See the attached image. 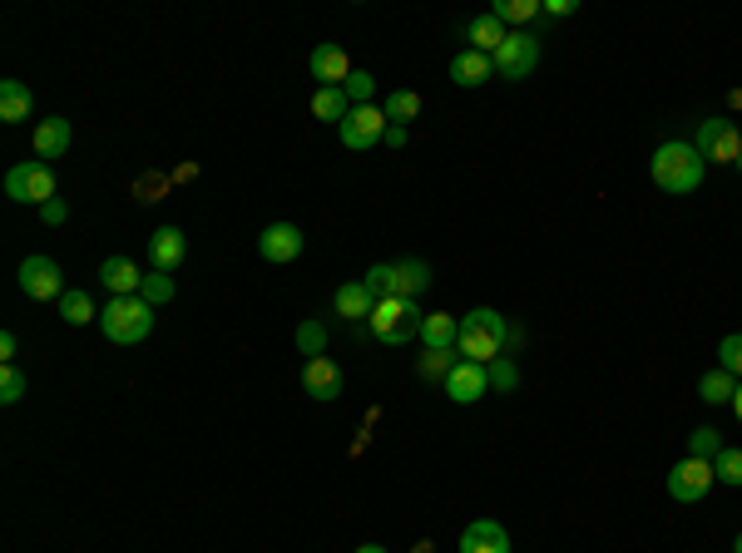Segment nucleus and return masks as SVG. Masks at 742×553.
<instances>
[{
    "label": "nucleus",
    "mask_w": 742,
    "mask_h": 553,
    "mask_svg": "<svg viewBox=\"0 0 742 553\" xmlns=\"http://www.w3.org/2000/svg\"><path fill=\"white\" fill-rule=\"evenodd\" d=\"M648 173H654V183L664 193H698L703 188V173H708V163H703L698 144H683V138H668V144H658L654 149V163H648Z\"/></svg>",
    "instance_id": "nucleus-1"
},
{
    "label": "nucleus",
    "mask_w": 742,
    "mask_h": 553,
    "mask_svg": "<svg viewBox=\"0 0 742 553\" xmlns=\"http://www.w3.org/2000/svg\"><path fill=\"white\" fill-rule=\"evenodd\" d=\"M500 352H506V317H500L495 307L465 311L461 336H455V356H461V361H475V366H490Z\"/></svg>",
    "instance_id": "nucleus-2"
},
{
    "label": "nucleus",
    "mask_w": 742,
    "mask_h": 553,
    "mask_svg": "<svg viewBox=\"0 0 742 553\" xmlns=\"http://www.w3.org/2000/svg\"><path fill=\"white\" fill-rule=\"evenodd\" d=\"M99 331L114 346H139L154 331V307L144 297H109V307L99 311Z\"/></svg>",
    "instance_id": "nucleus-3"
},
{
    "label": "nucleus",
    "mask_w": 742,
    "mask_h": 553,
    "mask_svg": "<svg viewBox=\"0 0 742 553\" xmlns=\"http://www.w3.org/2000/svg\"><path fill=\"white\" fill-rule=\"evenodd\" d=\"M421 307L416 302H401V297H387V302H377V311H372V336L381 341V346H406V341H416L421 336Z\"/></svg>",
    "instance_id": "nucleus-4"
},
{
    "label": "nucleus",
    "mask_w": 742,
    "mask_h": 553,
    "mask_svg": "<svg viewBox=\"0 0 742 553\" xmlns=\"http://www.w3.org/2000/svg\"><path fill=\"white\" fill-rule=\"evenodd\" d=\"M490 60H495V75L520 85V79L535 75V64H539V35L535 30H510L506 45H500Z\"/></svg>",
    "instance_id": "nucleus-5"
},
{
    "label": "nucleus",
    "mask_w": 742,
    "mask_h": 553,
    "mask_svg": "<svg viewBox=\"0 0 742 553\" xmlns=\"http://www.w3.org/2000/svg\"><path fill=\"white\" fill-rule=\"evenodd\" d=\"M5 198H15V202H35V208H45V202L54 198V169H50L45 159L15 163V169L5 173Z\"/></svg>",
    "instance_id": "nucleus-6"
},
{
    "label": "nucleus",
    "mask_w": 742,
    "mask_h": 553,
    "mask_svg": "<svg viewBox=\"0 0 742 553\" xmlns=\"http://www.w3.org/2000/svg\"><path fill=\"white\" fill-rule=\"evenodd\" d=\"M718 484V475H713V459H678L673 469H668V494H673L678 504H698L708 500V490Z\"/></svg>",
    "instance_id": "nucleus-7"
},
{
    "label": "nucleus",
    "mask_w": 742,
    "mask_h": 553,
    "mask_svg": "<svg viewBox=\"0 0 742 553\" xmlns=\"http://www.w3.org/2000/svg\"><path fill=\"white\" fill-rule=\"evenodd\" d=\"M387 114H381L377 105H362V109H352V114L337 124V134H342V144L352 153H366V149H377L381 138H387Z\"/></svg>",
    "instance_id": "nucleus-8"
},
{
    "label": "nucleus",
    "mask_w": 742,
    "mask_h": 553,
    "mask_svg": "<svg viewBox=\"0 0 742 553\" xmlns=\"http://www.w3.org/2000/svg\"><path fill=\"white\" fill-rule=\"evenodd\" d=\"M21 292L35 302H60L65 297V272H60V262L54 257H25L21 262Z\"/></svg>",
    "instance_id": "nucleus-9"
},
{
    "label": "nucleus",
    "mask_w": 742,
    "mask_h": 553,
    "mask_svg": "<svg viewBox=\"0 0 742 553\" xmlns=\"http://www.w3.org/2000/svg\"><path fill=\"white\" fill-rule=\"evenodd\" d=\"M698 153L703 163H738L742 153V134L732 119H703L698 124Z\"/></svg>",
    "instance_id": "nucleus-10"
},
{
    "label": "nucleus",
    "mask_w": 742,
    "mask_h": 553,
    "mask_svg": "<svg viewBox=\"0 0 742 553\" xmlns=\"http://www.w3.org/2000/svg\"><path fill=\"white\" fill-rule=\"evenodd\" d=\"M302 391L313 395V401H337V395L346 391V376H342V366L332 361V356H313V361L302 366Z\"/></svg>",
    "instance_id": "nucleus-11"
},
{
    "label": "nucleus",
    "mask_w": 742,
    "mask_h": 553,
    "mask_svg": "<svg viewBox=\"0 0 742 553\" xmlns=\"http://www.w3.org/2000/svg\"><path fill=\"white\" fill-rule=\"evenodd\" d=\"M99 282H105L109 297H139L144 272H139V262H134V257L114 253V257H105V262H99Z\"/></svg>",
    "instance_id": "nucleus-12"
},
{
    "label": "nucleus",
    "mask_w": 742,
    "mask_h": 553,
    "mask_svg": "<svg viewBox=\"0 0 742 553\" xmlns=\"http://www.w3.org/2000/svg\"><path fill=\"white\" fill-rule=\"evenodd\" d=\"M302 243H307V237H302L297 223H268L258 237V253H263V262H297Z\"/></svg>",
    "instance_id": "nucleus-13"
},
{
    "label": "nucleus",
    "mask_w": 742,
    "mask_h": 553,
    "mask_svg": "<svg viewBox=\"0 0 742 553\" xmlns=\"http://www.w3.org/2000/svg\"><path fill=\"white\" fill-rule=\"evenodd\" d=\"M307 64H313V79H323V89H342L346 79H352V60H346L342 45H317L313 54H307Z\"/></svg>",
    "instance_id": "nucleus-14"
},
{
    "label": "nucleus",
    "mask_w": 742,
    "mask_h": 553,
    "mask_svg": "<svg viewBox=\"0 0 742 553\" xmlns=\"http://www.w3.org/2000/svg\"><path fill=\"white\" fill-rule=\"evenodd\" d=\"M485 391H490V371L475 361H455V371L446 376V395H451L455 405H475Z\"/></svg>",
    "instance_id": "nucleus-15"
},
{
    "label": "nucleus",
    "mask_w": 742,
    "mask_h": 553,
    "mask_svg": "<svg viewBox=\"0 0 742 553\" xmlns=\"http://www.w3.org/2000/svg\"><path fill=\"white\" fill-rule=\"evenodd\" d=\"M461 553H510V533L500 519H475L461 533Z\"/></svg>",
    "instance_id": "nucleus-16"
},
{
    "label": "nucleus",
    "mask_w": 742,
    "mask_h": 553,
    "mask_svg": "<svg viewBox=\"0 0 742 553\" xmlns=\"http://www.w3.org/2000/svg\"><path fill=\"white\" fill-rule=\"evenodd\" d=\"M183 257H188V237H183L179 228H159V233L149 237V262L159 267V272H179Z\"/></svg>",
    "instance_id": "nucleus-17"
},
{
    "label": "nucleus",
    "mask_w": 742,
    "mask_h": 553,
    "mask_svg": "<svg viewBox=\"0 0 742 553\" xmlns=\"http://www.w3.org/2000/svg\"><path fill=\"white\" fill-rule=\"evenodd\" d=\"M490 75H495V60H490V54H481V50H471V45H465V50L451 60V79L461 89H481Z\"/></svg>",
    "instance_id": "nucleus-18"
},
{
    "label": "nucleus",
    "mask_w": 742,
    "mask_h": 553,
    "mask_svg": "<svg viewBox=\"0 0 742 553\" xmlns=\"http://www.w3.org/2000/svg\"><path fill=\"white\" fill-rule=\"evenodd\" d=\"M455 336H461V321L451 311H426V321H421L426 352H455Z\"/></svg>",
    "instance_id": "nucleus-19"
},
{
    "label": "nucleus",
    "mask_w": 742,
    "mask_h": 553,
    "mask_svg": "<svg viewBox=\"0 0 742 553\" xmlns=\"http://www.w3.org/2000/svg\"><path fill=\"white\" fill-rule=\"evenodd\" d=\"M332 307H337V317H346V321H372V311H377V297L366 292V282H346V287H337Z\"/></svg>",
    "instance_id": "nucleus-20"
},
{
    "label": "nucleus",
    "mask_w": 742,
    "mask_h": 553,
    "mask_svg": "<svg viewBox=\"0 0 742 553\" xmlns=\"http://www.w3.org/2000/svg\"><path fill=\"white\" fill-rule=\"evenodd\" d=\"M35 153H40V159L70 153V119H40V124H35Z\"/></svg>",
    "instance_id": "nucleus-21"
},
{
    "label": "nucleus",
    "mask_w": 742,
    "mask_h": 553,
    "mask_svg": "<svg viewBox=\"0 0 742 553\" xmlns=\"http://www.w3.org/2000/svg\"><path fill=\"white\" fill-rule=\"evenodd\" d=\"M506 25L495 21V11H485V15H475L471 25H465V40H471V50H481V54H495L500 45H506Z\"/></svg>",
    "instance_id": "nucleus-22"
},
{
    "label": "nucleus",
    "mask_w": 742,
    "mask_h": 553,
    "mask_svg": "<svg viewBox=\"0 0 742 553\" xmlns=\"http://www.w3.org/2000/svg\"><path fill=\"white\" fill-rule=\"evenodd\" d=\"M31 109H35V99L21 79H0V119H5V124H25Z\"/></svg>",
    "instance_id": "nucleus-23"
},
{
    "label": "nucleus",
    "mask_w": 742,
    "mask_h": 553,
    "mask_svg": "<svg viewBox=\"0 0 742 553\" xmlns=\"http://www.w3.org/2000/svg\"><path fill=\"white\" fill-rule=\"evenodd\" d=\"M426 287H430V267L421 262V257H406V262H397V297H401V302H416Z\"/></svg>",
    "instance_id": "nucleus-24"
},
{
    "label": "nucleus",
    "mask_w": 742,
    "mask_h": 553,
    "mask_svg": "<svg viewBox=\"0 0 742 553\" xmlns=\"http://www.w3.org/2000/svg\"><path fill=\"white\" fill-rule=\"evenodd\" d=\"M381 114H387V124L406 128L411 119L421 114V95H416V89H391V95H387V105H381Z\"/></svg>",
    "instance_id": "nucleus-25"
},
{
    "label": "nucleus",
    "mask_w": 742,
    "mask_h": 553,
    "mask_svg": "<svg viewBox=\"0 0 742 553\" xmlns=\"http://www.w3.org/2000/svg\"><path fill=\"white\" fill-rule=\"evenodd\" d=\"M313 114L323 119V124H342V119L352 114V99H346V89H317V95H313Z\"/></svg>",
    "instance_id": "nucleus-26"
},
{
    "label": "nucleus",
    "mask_w": 742,
    "mask_h": 553,
    "mask_svg": "<svg viewBox=\"0 0 742 553\" xmlns=\"http://www.w3.org/2000/svg\"><path fill=\"white\" fill-rule=\"evenodd\" d=\"M539 15H545V5H539V0H495V21L506 25H530V21H539Z\"/></svg>",
    "instance_id": "nucleus-27"
},
{
    "label": "nucleus",
    "mask_w": 742,
    "mask_h": 553,
    "mask_svg": "<svg viewBox=\"0 0 742 553\" xmlns=\"http://www.w3.org/2000/svg\"><path fill=\"white\" fill-rule=\"evenodd\" d=\"M732 391H738V381H732L722 366H718V371H703L698 376V395L708 405H732Z\"/></svg>",
    "instance_id": "nucleus-28"
},
{
    "label": "nucleus",
    "mask_w": 742,
    "mask_h": 553,
    "mask_svg": "<svg viewBox=\"0 0 742 553\" xmlns=\"http://www.w3.org/2000/svg\"><path fill=\"white\" fill-rule=\"evenodd\" d=\"M60 317L70 321V327H85V321H95L99 311H95V302H89V292H80V287H70L65 297H60Z\"/></svg>",
    "instance_id": "nucleus-29"
},
{
    "label": "nucleus",
    "mask_w": 742,
    "mask_h": 553,
    "mask_svg": "<svg viewBox=\"0 0 742 553\" xmlns=\"http://www.w3.org/2000/svg\"><path fill=\"white\" fill-rule=\"evenodd\" d=\"M366 292L377 302H387V297H397V262H377V267H366Z\"/></svg>",
    "instance_id": "nucleus-30"
},
{
    "label": "nucleus",
    "mask_w": 742,
    "mask_h": 553,
    "mask_svg": "<svg viewBox=\"0 0 742 553\" xmlns=\"http://www.w3.org/2000/svg\"><path fill=\"white\" fill-rule=\"evenodd\" d=\"M297 352L307 356V361H313V356H327V327L323 321H313V317L302 321L297 327Z\"/></svg>",
    "instance_id": "nucleus-31"
},
{
    "label": "nucleus",
    "mask_w": 742,
    "mask_h": 553,
    "mask_svg": "<svg viewBox=\"0 0 742 553\" xmlns=\"http://www.w3.org/2000/svg\"><path fill=\"white\" fill-rule=\"evenodd\" d=\"M455 361H461L455 352H426L416 361V371H421V381H446V376L455 371Z\"/></svg>",
    "instance_id": "nucleus-32"
},
{
    "label": "nucleus",
    "mask_w": 742,
    "mask_h": 553,
    "mask_svg": "<svg viewBox=\"0 0 742 553\" xmlns=\"http://www.w3.org/2000/svg\"><path fill=\"white\" fill-rule=\"evenodd\" d=\"M713 475H718V484H742V450L722 445L718 459H713Z\"/></svg>",
    "instance_id": "nucleus-33"
},
{
    "label": "nucleus",
    "mask_w": 742,
    "mask_h": 553,
    "mask_svg": "<svg viewBox=\"0 0 742 553\" xmlns=\"http://www.w3.org/2000/svg\"><path fill=\"white\" fill-rule=\"evenodd\" d=\"M718 366L732 376V381H742V331H732V336L718 341Z\"/></svg>",
    "instance_id": "nucleus-34"
},
{
    "label": "nucleus",
    "mask_w": 742,
    "mask_h": 553,
    "mask_svg": "<svg viewBox=\"0 0 742 553\" xmlns=\"http://www.w3.org/2000/svg\"><path fill=\"white\" fill-rule=\"evenodd\" d=\"M718 450H722V435L713 426H703V430H693L689 435V455L693 459H718Z\"/></svg>",
    "instance_id": "nucleus-35"
},
{
    "label": "nucleus",
    "mask_w": 742,
    "mask_h": 553,
    "mask_svg": "<svg viewBox=\"0 0 742 553\" xmlns=\"http://www.w3.org/2000/svg\"><path fill=\"white\" fill-rule=\"evenodd\" d=\"M346 99H352V109H362V105H372V95H377V79L366 75V70H352V79H346Z\"/></svg>",
    "instance_id": "nucleus-36"
},
{
    "label": "nucleus",
    "mask_w": 742,
    "mask_h": 553,
    "mask_svg": "<svg viewBox=\"0 0 742 553\" xmlns=\"http://www.w3.org/2000/svg\"><path fill=\"white\" fill-rule=\"evenodd\" d=\"M139 297L149 302V307H163V302H173V282H169V272H159V276H144Z\"/></svg>",
    "instance_id": "nucleus-37"
},
{
    "label": "nucleus",
    "mask_w": 742,
    "mask_h": 553,
    "mask_svg": "<svg viewBox=\"0 0 742 553\" xmlns=\"http://www.w3.org/2000/svg\"><path fill=\"white\" fill-rule=\"evenodd\" d=\"M485 371H490V385H495V391H515V385H520L515 361H506V356H495V361L485 366Z\"/></svg>",
    "instance_id": "nucleus-38"
},
{
    "label": "nucleus",
    "mask_w": 742,
    "mask_h": 553,
    "mask_svg": "<svg viewBox=\"0 0 742 553\" xmlns=\"http://www.w3.org/2000/svg\"><path fill=\"white\" fill-rule=\"evenodd\" d=\"M25 395V376L15 371V366H5V371H0V405H15Z\"/></svg>",
    "instance_id": "nucleus-39"
},
{
    "label": "nucleus",
    "mask_w": 742,
    "mask_h": 553,
    "mask_svg": "<svg viewBox=\"0 0 742 553\" xmlns=\"http://www.w3.org/2000/svg\"><path fill=\"white\" fill-rule=\"evenodd\" d=\"M40 218H45V223H50V228H60V223H65V218H70L65 198H50V202H45V208H40Z\"/></svg>",
    "instance_id": "nucleus-40"
},
{
    "label": "nucleus",
    "mask_w": 742,
    "mask_h": 553,
    "mask_svg": "<svg viewBox=\"0 0 742 553\" xmlns=\"http://www.w3.org/2000/svg\"><path fill=\"white\" fill-rule=\"evenodd\" d=\"M15 352H21V341H15V331H5V336H0V361L15 366Z\"/></svg>",
    "instance_id": "nucleus-41"
},
{
    "label": "nucleus",
    "mask_w": 742,
    "mask_h": 553,
    "mask_svg": "<svg viewBox=\"0 0 742 553\" xmlns=\"http://www.w3.org/2000/svg\"><path fill=\"white\" fill-rule=\"evenodd\" d=\"M545 15H555V21H564V15H574V0H545Z\"/></svg>",
    "instance_id": "nucleus-42"
},
{
    "label": "nucleus",
    "mask_w": 742,
    "mask_h": 553,
    "mask_svg": "<svg viewBox=\"0 0 742 553\" xmlns=\"http://www.w3.org/2000/svg\"><path fill=\"white\" fill-rule=\"evenodd\" d=\"M387 144H391V149H401V144H406V128L391 124V128H387Z\"/></svg>",
    "instance_id": "nucleus-43"
},
{
    "label": "nucleus",
    "mask_w": 742,
    "mask_h": 553,
    "mask_svg": "<svg viewBox=\"0 0 742 553\" xmlns=\"http://www.w3.org/2000/svg\"><path fill=\"white\" fill-rule=\"evenodd\" d=\"M732 415L742 420V381H738V391H732Z\"/></svg>",
    "instance_id": "nucleus-44"
},
{
    "label": "nucleus",
    "mask_w": 742,
    "mask_h": 553,
    "mask_svg": "<svg viewBox=\"0 0 742 553\" xmlns=\"http://www.w3.org/2000/svg\"><path fill=\"white\" fill-rule=\"evenodd\" d=\"M356 553H387V549H381V543H362V549H356Z\"/></svg>",
    "instance_id": "nucleus-45"
},
{
    "label": "nucleus",
    "mask_w": 742,
    "mask_h": 553,
    "mask_svg": "<svg viewBox=\"0 0 742 553\" xmlns=\"http://www.w3.org/2000/svg\"><path fill=\"white\" fill-rule=\"evenodd\" d=\"M411 553H430V543H416V549H411Z\"/></svg>",
    "instance_id": "nucleus-46"
},
{
    "label": "nucleus",
    "mask_w": 742,
    "mask_h": 553,
    "mask_svg": "<svg viewBox=\"0 0 742 553\" xmlns=\"http://www.w3.org/2000/svg\"><path fill=\"white\" fill-rule=\"evenodd\" d=\"M732 553H742V533H738V543H732Z\"/></svg>",
    "instance_id": "nucleus-47"
},
{
    "label": "nucleus",
    "mask_w": 742,
    "mask_h": 553,
    "mask_svg": "<svg viewBox=\"0 0 742 553\" xmlns=\"http://www.w3.org/2000/svg\"><path fill=\"white\" fill-rule=\"evenodd\" d=\"M732 169H742V153H738V163H732Z\"/></svg>",
    "instance_id": "nucleus-48"
}]
</instances>
